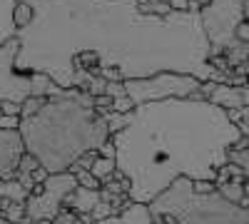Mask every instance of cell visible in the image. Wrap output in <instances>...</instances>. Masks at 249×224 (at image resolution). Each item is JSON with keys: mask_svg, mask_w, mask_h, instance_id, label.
<instances>
[{"mask_svg": "<svg viewBox=\"0 0 249 224\" xmlns=\"http://www.w3.org/2000/svg\"><path fill=\"white\" fill-rule=\"evenodd\" d=\"M35 17L18 30L15 68L48 72L62 87H72L77 70L100 75L117 68L124 80L157 72H184L202 83H230L212 63V40L202 10L144 13L142 0H28Z\"/></svg>", "mask_w": 249, "mask_h": 224, "instance_id": "obj_1", "label": "cell"}, {"mask_svg": "<svg viewBox=\"0 0 249 224\" xmlns=\"http://www.w3.org/2000/svg\"><path fill=\"white\" fill-rule=\"evenodd\" d=\"M222 105L202 97H167L130 110L127 127L112 135L117 170L132 182L130 197L150 205L175 179H214L242 139Z\"/></svg>", "mask_w": 249, "mask_h": 224, "instance_id": "obj_2", "label": "cell"}, {"mask_svg": "<svg viewBox=\"0 0 249 224\" xmlns=\"http://www.w3.org/2000/svg\"><path fill=\"white\" fill-rule=\"evenodd\" d=\"M20 135L25 150L50 174L68 172L85 152L100 150L112 137L105 115L95 107V95L80 87H65L60 95H50L35 115L23 117Z\"/></svg>", "mask_w": 249, "mask_h": 224, "instance_id": "obj_3", "label": "cell"}, {"mask_svg": "<svg viewBox=\"0 0 249 224\" xmlns=\"http://www.w3.org/2000/svg\"><path fill=\"white\" fill-rule=\"evenodd\" d=\"M152 214L170 224H249V207L227 199L219 190L202 194L190 177H179L150 202Z\"/></svg>", "mask_w": 249, "mask_h": 224, "instance_id": "obj_4", "label": "cell"}, {"mask_svg": "<svg viewBox=\"0 0 249 224\" xmlns=\"http://www.w3.org/2000/svg\"><path fill=\"white\" fill-rule=\"evenodd\" d=\"M20 50V40L10 37L8 43L0 45V103L3 100H13V103H25L30 95L50 97L60 95L62 87L60 83L48 75V72H23L15 68Z\"/></svg>", "mask_w": 249, "mask_h": 224, "instance_id": "obj_5", "label": "cell"}, {"mask_svg": "<svg viewBox=\"0 0 249 224\" xmlns=\"http://www.w3.org/2000/svg\"><path fill=\"white\" fill-rule=\"evenodd\" d=\"M127 95L135 100V105H144L152 100H167V97H192L202 87V80L184 72H157L152 77H137L124 80Z\"/></svg>", "mask_w": 249, "mask_h": 224, "instance_id": "obj_6", "label": "cell"}, {"mask_svg": "<svg viewBox=\"0 0 249 224\" xmlns=\"http://www.w3.org/2000/svg\"><path fill=\"white\" fill-rule=\"evenodd\" d=\"M80 185L77 182V174L75 172H53L43 185H37L28 202H25V209H28V219L33 222H55L57 214L62 212V207H65V199L68 194Z\"/></svg>", "mask_w": 249, "mask_h": 224, "instance_id": "obj_7", "label": "cell"}, {"mask_svg": "<svg viewBox=\"0 0 249 224\" xmlns=\"http://www.w3.org/2000/svg\"><path fill=\"white\" fill-rule=\"evenodd\" d=\"M202 20L212 40V57L224 55V50L237 40V28L244 20V0H212L202 8Z\"/></svg>", "mask_w": 249, "mask_h": 224, "instance_id": "obj_8", "label": "cell"}, {"mask_svg": "<svg viewBox=\"0 0 249 224\" xmlns=\"http://www.w3.org/2000/svg\"><path fill=\"white\" fill-rule=\"evenodd\" d=\"M25 139L20 130H3L0 127V179H15L20 159L25 155Z\"/></svg>", "mask_w": 249, "mask_h": 224, "instance_id": "obj_9", "label": "cell"}, {"mask_svg": "<svg viewBox=\"0 0 249 224\" xmlns=\"http://www.w3.org/2000/svg\"><path fill=\"white\" fill-rule=\"evenodd\" d=\"M100 224H155V217H152L150 205L130 199V205L120 214H110L105 219H100Z\"/></svg>", "mask_w": 249, "mask_h": 224, "instance_id": "obj_10", "label": "cell"}, {"mask_svg": "<svg viewBox=\"0 0 249 224\" xmlns=\"http://www.w3.org/2000/svg\"><path fill=\"white\" fill-rule=\"evenodd\" d=\"M210 83H212V92H210L212 103L222 105L224 110H242L244 107V90H242V85L217 83V80H210Z\"/></svg>", "mask_w": 249, "mask_h": 224, "instance_id": "obj_11", "label": "cell"}, {"mask_svg": "<svg viewBox=\"0 0 249 224\" xmlns=\"http://www.w3.org/2000/svg\"><path fill=\"white\" fill-rule=\"evenodd\" d=\"M100 199H102V187H100V190H90V187L77 185V187L68 194L65 207H70V209H75V212H92V209L97 207Z\"/></svg>", "mask_w": 249, "mask_h": 224, "instance_id": "obj_12", "label": "cell"}, {"mask_svg": "<svg viewBox=\"0 0 249 224\" xmlns=\"http://www.w3.org/2000/svg\"><path fill=\"white\" fill-rule=\"evenodd\" d=\"M18 0H0V45L8 43L10 37L18 35L15 20H13V10H15Z\"/></svg>", "mask_w": 249, "mask_h": 224, "instance_id": "obj_13", "label": "cell"}, {"mask_svg": "<svg viewBox=\"0 0 249 224\" xmlns=\"http://www.w3.org/2000/svg\"><path fill=\"white\" fill-rule=\"evenodd\" d=\"M0 197L10 199V202H28L30 190H25L18 177L15 179H0Z\"/></svg>", "mask_w": 249, "mask_h": 224, "instance_id": "obj_14", "label": "cell"}, {"mask_svg": "<svg viewBox=\"0 0 249 224\" xmlns=\"http://www.w3.org/2000/svg\"><path fill=\"white\" fill-rule=\"evenodd\" d=\"M227 199H232V202H244L247 199V182L244 179H230V182H224V185L217 187Z\"/></svg>", "mask_w": 249, "mask_h": 224, "instance_id": "obj_15", "label": "cell"}, {"mask_svg": "<svg viewBox=\"0 0 249 224\" xmlns=\"http://www.w3.org/2000/svg\"><path fill=\"white\" fill-rule=\"evenodd\" d=\"M35 17V8L28 3V0H18L15 3V10H13V20H15V28H28Z\"/></svg>", "mask_w": 249, "mask_h": 224, "instance_id": "obj_16", "label": "cell"}, {"mask_svg": "<svg viewBox=\"0 0 249 224\" xmlns=\"http://www.w3.org/2000/svg\"><path fill=\"white\" fill-rule=\"evenodd\" d=\"M115 170H117V159L102 157V155L95 159V165H92V174H95L100 182H107V179L115 174Z\"/></svg>", "mask_w": 249, "mask_h": 224, "instance_id": "obj_17", "label": "cell"}, {"mask_svg": "<svg viewBox=\"0 0 249 224\" xmlns=\"http://www.w3.org/2000/svg\"><path fill=\"white\" fill-rule=\"evenodd\" d=\"M0 217H5V219H10V222H15V224L28 222L25 202H10V199H5V207H3V214H0Z\"/></svg>", "mask_w": 249, "mask_h": 224, "instance_id": "obj_18", "label": "cell"}, {"mask_svg": "<svg viewBox=\"0 0 249 224\" xmlns=\"http://www.w3.org/2000/svg\"><path fill=\"white\" fill-rule=\"evenodd\" d=\"M230 162L239 165L244 172L249 170V147H232L230 150Z\"/></svg>", "mask_w": 249, "mask_h": 224, "instance_id": "obj_19", "label": "cell"}, {"mask_svg": "<svg viewBox=\"0 0 249 224\" xmlns=\"http://www.w3.org/2000/svg\"><path fill=\"white\" fill-rule=\"evenodd\" d=\"M45 100L48 97H40V95H30L28 100H25V103H23V112H20V115H23V117H30V115H35L40 107H43L45 105Z\"/></svg>", "mask_w": 249, "mask_h": 224, "instance_id": "obj_20", "label": "cell"}, {"mask_svg": "<svg viewBox=\"0 0 249 224\" xmlns=\"http://www.w3.org/2000/svg\"><path fill=\"white\" fill-rule=\"evenodd\" d=\"M75 174H77V182L82 187H90V190H100L102 187V182L92 174V170H77Z\"/></svg>", "mask_w": 249, "mask_h": 224, "instance_id": "obj_21", "label": "cell"}, {"mask_svg": "<svg viewBox=\"0 0 249 224\" xmlns=\"http://www.w3.org/2000/svg\"><path fill=\"white\" fill-rule=\"evenodd\" d=\"M105 87H107V77H102V75H92V80H90V83H88V92L90 95H105Z\"/></svg>", "mask_w": 249, "mask_h": 224, "instance_id": "obj_22", "label": "cell"}, {"mask_svg": "<svg viewBox=\"0 0 249 224\" xmlns=\"http://www.w3.org/2000/svg\"><path fill=\"white\" fill-rule=\"evenodd\" d=\"M110 214H115V205H112V202H107V199H100L97 207L92 209V217L100 222V219H105V217H110Z\"/></svg>", "mask_w": 249, "mask_h": 224, "instance_id": "obj_23", "label": "cell"}, {"mask_svg": "<svg viewBox=\"0 0 249 224\" xmlns=\"http://www.w3.org/2000/svg\"><path fill=\"white\" fill-rule=\"evenodd\" d=\"M137 105H135V100L130 97V95H122V97H115V103H112V110H117V112H130V110H135Z\"/></svg>", "mask_w": 249, "mask_h": 224, "instance_id": "obj_24", "label": "cell"}, {"mask_svg": "<svg viewBox=\"0 0 249 224\" xmlns=\"http://www.w3.org/2000/svg\"><path fill=\"white\" fill-rule=\"evenodd\" d=\"M107 95L112 97H122V95H127V87H124V80H107V87H105Z\"/></svg>", "mask_w": 249, "mask_h": 224, "instance_id": "obj_25", "label": "cell"}, {"mask_svg": "<svg viewBox=\"0 0 249 224\" xmlns=\"http://www.w3.org/2000/svg\"><path fill=\"white\" fill-rule=\"evenodd\" d=\"M192 182H195V190L202 192V194H210V192L217 190V182L214 179H192Z\"/></svg>", "mask_w": 249, "mask_h": 224, "instance_id": "obj_26", "label": "cell"}, {"mask_svg": "<svg viewBox=\"0 0 249 224\" xmlns=\"http://www.w3.org/2000/svg\"><path fill=\"white\" fill-rule=\"evenodd\" d=\"M0 110H3V115H20V112H23V103H13V100H3V103H0Z\"/></svg>", "mask_w": 249, "mask_h": 224, "instance_id": "obj_27", "label": "cell"}, {"mask_svg": "<svg viewBox=\"0 0 249 224\" xmlns=\"http://www.w3.org/2000/svg\"><path fill=\"white\" fill-rule=\"evenodd\" d=\"M100 155L102 157H112V159H117V147H115V142H112V137L105 142V145L100 147Z\"/></svg>", "mask_w": 249, "mask_h": 224, "instance_id": "obj_28", "label": "cell"}, {"mask_svg": "<svg viewBox=\"0 0 249 224\" xmlns=\"http://www.w3.org/2000/svg\"><path fill=\"white\" fill-rule=\"evenodd\" d=\"M237 37L244 40V43H249V17H244L242 23H239V28H237Z\"/></svg>", "mask_w": 249, "mask_h": 224, "instance_id": "obj_29", "label": "cell"}, {"mask_svg": "<svg viewBox=\"0 0 249 224\" xmlns=\"http://www.w3.org/2000/svg\"><path fill=\"white\" fill-rule=\"evenodd\" d=\"M0 224H15V222H10V219H5V217H0ZM23 224H43V222H33V219H28V222H23Z\"/></svg>", "mask_w": 249, "mask_h": 224, "instance_id": "obj_30", "label": "cell"}, {"mask_svg": "<svg viewBox=\"0 0 249 224\" xmlns=\"http://www.w3.org/2000/svg\"><path fill=\"white\" fill-rule=\"evenodd\" d=\"M242 120L249 125V105H244V107H242Z\"/></svg>", "mask_w": 249, "mask_h": 224, "instance_id": "obj_31", "label": "cell"}, {"mask_svg": "<svg viewBox=\"0 0 249 224\" xmlns=\"http://www.w3.org/2000/svg\"><path fill=\"white\" fill-rule=\"evenodd\" d=\"M164 3H172V0H164ZM195 3H199V5L204 8V5H210V3H212V0H195Z\"/></svg>", "mask_w": 249, "mask_h": 224, "instance_id": "obj_32", "label": "cell"}, {"mask_svg": "<svg viewBox=\"0 0 249 224\" xmlns=\"http://www.w3.org/2000/svg\"><path fill=\"white\" fill-rule=\"evenodd\" d=\"M244 17H249V0H244Z\"/></svg>", "mask_w": 249, "mask_h": 224, "instance_id": "obj_33", "label": "cell"}, {"mask_svg": "<svg viewBox=\"0 0 249 224\" xmlns=\"http://www.w3.org/2000/svg\"><path fill=\"white\" fill-rule=\"evenodd\" d=\"M3 207H5V199L0 197V214H3Z\"/></svg>", "mask_w": 249, "mask_h": 224, "instance_id": "obj_34", "label": "cell"}, {"mask_svg": "<svg viewBox=\"0 0 249 224\" xmlns=\"http://www.w3.org/2000/svg\"><path fill=\"white\" fill-rule=\"evenodd\" d=\"M247 197H249V182H247Z\"/></svg>", "mask_w": 249, "mask_h": 224, "instance_id": "obj_35", "label": "cell"}, {"mask_svg": "<svg viewBox=\"0 0 249 224\" xmlns=\"http://www.w3.org/2000/svg\"><path fill=\"white\" fill-rule=\"evenodd\" d=\"M48 224H60V222H48Z\"/></svg>", "mask_w": 249, "mask_h": 224, "instance_id": "obj_36", "label": "cell"}, {"mask_svg": "<svg viewBox=\"0 0 249 224\" xmlns=\"http://www.w3.org/2000/svg\"><path fill=\"white\" fill-rule=\"evenodd\" d=\"M92 224H100V222H97V219H95V222H92Z\"/></svg>", "mask_w": 249, "mask_h": 224, "instance_id": "obj_37", "label": "cell"}, {"mask_svg": "<svg viewBox=\"0 0 249 224\" xmlns=\"http://www.w3.org/2000/svg\"><path fill=\"white\" fill-rule=\"evenodd\" d=\"M75 224H82V222H80V219H77V222H75Z\"/></svg>", "mask_w": 249, "mask_h": 224, "instance_id": "obj_38", "label": "cell"}, {"mask_svg": "<svg viewBox=\"0 0 249 224\" xmlns=\"http://www.w3.org/2000/svg\"><path fill=\"white\" fill-rule=\"evenodd\" d=\"M247 83H249V75H247Z\"/></svg>", "mask_w": 249, "mask_h": 224, "instance_id": "obj_39", "label": "cell"}, {"mask_svg": "<svg viewBox=\"0 0 249 224\" xmlns=\"http://www.w3.org/2000/svg\"><path fill=\"white\" fill-rule=\"evenodd\" d=\"M142 3H147V0H142Z\"/></svg>", "mask_w": 249, "mask_h": 224, "instance_id": "obj_40", "label": "cell"}]
</instances>
